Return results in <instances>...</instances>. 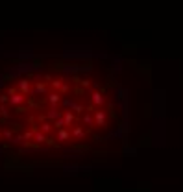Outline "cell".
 <instances>
[{"label":"cell","instance_id":"6da1fadb","mask_svg":"<svg viewBox=\"0 0 183 192\" xmlns=\"http://www.w3.org/2000/svg\"><path fill=\"white\" fill-rule=\"evenodd\" d=\"M113 96L94 67H37L0 81V142L72 148L113 126Z\"/></svg>","mask_w":183,"mask_h":192}]
</instances>
